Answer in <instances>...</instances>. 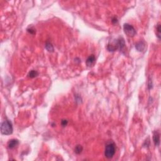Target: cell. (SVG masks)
Listing matches in <instances>:
<instances>
[{
  "instance_id": "obj_1",
  "label": "cell",
  "mask_w": 161,
  "mask_h": 161,
  "mask_svg": "<svg viewBox=\"0 0 161 161\" xmlns=\"http://www.w3.org/2000/svg\"><path fill=\"white\" fill-rule=\"evenodd\" d=\"M125 47V42L122 37H120L115 40L113 44H108L107 49L109 51H115L116 50H120L122 51Z\"/></svg>"
},
{
  "instance_id": "obj_2",
  "label": "cell",
  "mask_w": 161,
  "mask_h": 161,
  "mask_svg": "<svg viewBox=\"0 0 161 161\" xmlns=\"http://www.w3.org/2000/svg\"><path fill=\"white\" fill-rule=\"evenodd\" d=\"M116 152L115 143L112 141L107 142L105 149V156L107 159H112Z\"/></svg>"
},
{
  "instance_id": "obj_3",
  "label": "cell",
  "mask_w": 161,
  "mask_h": 161,
  "mask_svg": "<svg viewBox=\"0 0 161 161\" xmlns=\"http://www.w3.org/2000/svg\"><path fill=\"white\" fill-rule=\"evenodd\" d=\"M13 125L10 120L4 121L1 125V132L2 134L9 135L13 133Z\"/></svg>"
},
{
  "instance_id": "obj_4",
  "label": "cell",
  "mask_w": 161,
  "mask_h": 161,
  "mask_svg": "<svg viewBox=\"0 0 161 161\" xmlns=\"http://www.w3.org/2000/svg\"><path fill=\"white\" fill-rule=\"evenodd\" d=\"M123 30L125 34L128 37H133L136 34V30L134 27L129 23H125L123 25Z\"/></svg>"
},
{
  "instance_id": "obj_5",
  "label": "cell",
  "mask_w": 161,
  "mask_h": 161,
  "mask_svg": "<svg viewBox=\"0 0 161 161\" xmlns=\"http://www.w3.org/2000/svg\"><path fill=\"white\" fill-rule=\"evenodd\" d=\"M153 141L155 146H159V145H160V134H159V132H157V131H155L154 132Z\"/></svg>"
},
{
  "instance_id": "obj_6",
  "label": "cell",
  "mask_w": 161,
  "mask_h": 161,
  "mask_svg": "<svg viewBox=\"0 0 161 161\" xmlns=\"http://www.w3.org/2000/svg\"><path fill=\"white\" fill-rule=\"evenodd\" d=\"M19 144V141L17 139H11L8 142V146L10 149H13Z\"/></svg>"
},
{
  "instance_id": "obj_7",
  "label": "cell",
  "mask_w": 161,
  "mask_h": 161,
  "mask_svg": "<svg viewBox=\"0 0 161 161\" xmlns=\"http://www.w3.org/2000/svg\"><path fill=\"white\" fill-rule=\"evenodd\" d=\"M96 62V57L94 55H91L88 57V58L86 60V65L88 67H91L95 64Z\"/></svg>"
},
{
  "instance_id": "obj_8",
  "label": "cell",
  "mask_w": 161,
  "mask_h": 161,
  "mask_svg": "<svg viewBox=\"0 0 161 161\" xmlns=\"http://www.w3.org/2000/svg\"><path fill=\"white\" fill-rule=\"evenodd\" d=\"M135 48L139 52H142L145 50V44L143 41H140V42H138L135 45Z\"/></svg>"
},
{
  "instance_id": "obj_9",
  "label": "cell",
  "mask_w": 161,
  "mask_h": 161,
  "mask_svg": "<svg viewBox=\"0 0 161 161\" xmlns=\"http://www.w3.org/2000/svg\"><path fill=\"white\" fill-rule=\"evenodd\" d=\"M45 48L47 49V50H48L50 52H53L54 50V48L52 44L50 42H47L45 44Z\"/></svg>"
},
{
  "instance_id": "obj_10",
  "label": "cell",
  "mask_w": 161,
  "mask_h": 161,
  "mask_svg": "<svg viewBox=\"0 0 161 161\" xmlns=\"http://www.w3.org/2000/svg\"><path fill=\"white\" fill-rule=\"evenodd\" d=\"M38 75V72L37 71H35V70H32L30 72L28 73V77L30 78H34L35 77H37Z\"/></svg>"
},
{
  "instance_id": "obj_11",
  "label": "cell",
  "mask_w": 161,
  "mask_h": 161,
  "mask_svg": "<svg viewBox=\"0 0 161 161\" xmlns=\"http://www.w3.org/2000/svg\"><path fill=\"white\" fill-rule=\"evenodd\" d=\"M82 150H83V148H82V147L81 146V145H78L75 147V149H74L75 153L77 154H80L81 152H82Z\"/></svg>"
},
{
  "instance_id": "obj_12",
  "label": "cell",
  "mask_w": 161,
  "mask_h": 161,
  "mask_svg": "<svg viewBox=\"0 0 161 161\" xmlns=\"http://www.w3.org/2000/svg\"><path fill=\"white\" fill-rule=\"evenodd\" d=\"M156 30L157 32V36L159 38V39H160V24L158 23L157 26L156 27Z\"/></svg>"
},
{
  "instance_id": "obj_13",
  "label": "cell",
  "mask_w": 161,
  "mask_h": 161,
  "mask_svg": "<svg viewBox=\"0 0 161 161\" xmlns=\"http://www.w3.org/2000/svg\"><path fill=\"white\" fill-rule=\"evenodd\" d=\"M27 32L30 33V34L33 35V34L35 33V30L33 27H30V28H27Z\"/></svg>"
},
{
  "instance_id": "obj_14",
  "label": "cell",
  "mask_w": 161,
  "mask_h": 161,
  "mask_svg": "<svg viewBox=\"0 0 161 161\" xmlns=\"http://www.w3.org/2000/svg\"><path fill=\"white\" fill-rule=\"evenodd\" d=\"M68 123V121L67 120H62L61 122V125L62 126H65Z\"/></svg>"
},
{
  "instance_id": "obj_15",
  "label": "cell",
  "mask_w": 161,
  "mask_h": 161,
  "mask_svg": "<svg viewBox=\"0 0 161 161\" xmlns=\"http://www.w3.org/2000/svg\"><path fill=\"white\" fill-rule=\"evenodd\" d=\"M112 22H113V23H117L118 20L116 18H113V20H112Z\"/></svg>"
}]
</instances>
